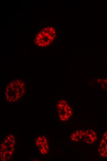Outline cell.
<instances>
[{
	"label": "cell",
	"instance_id": "1",
	"mask_svg": "<svg viewBox=\"0 0 107 161\" xmlns=\"http://www.w3.org/2000/svg\"><path fill=\"white\" fill-rule=\"evenodd\" d=\"M25 83L23 80L17 79L10 82L5 91L6 100L10 102H16L23 96L25 92Z\"/></svg>",
	"mask_w": 107,
	"mask_h": 161
},
{
	"label": "cell",
	"instance_id": "2",
	"mask_svg": "<svg viewBox=\"0 0 107 161\" xmlns=\"http://www.w3.org/2000/svg\"><path fill=\"white\" fill-rule=\"evenodd\" d=\"M15 138L13 134L6 136L0 145V158L2 161L10 160L14 152Z\"/></svg>",
	"mask_w": 107,
	"mask_h": 161
},
{
	"label": "cell",
	"instance_id": "3",
	"mask_svg": "<svg viewBox=\"0 0 107 161\" xmlns=\"http://www.w3.org/2000/svg\"><path fill=\"white\" fill-rule=\"evenodd\" d=\"M57 108L60 120L62 122L68 120L72 114V111L69 105L65 100H60L57 105Z\"/></svg>",
	"mask_w": 107,
	"mask_h": 161
},
{
	"label": "cell",
	"instance_id": "4",
	"mask_svg": "<svg viewBox=\"0 0 107 161\" xmlns=\"http://www.w3.org/2000/svg\"><path fill=\"white\" fill-rule=\"evenodd\" d=\"M34 146L38 152L42 155L46 154L49 152V144L47 138L45 135H39L36 137Z\"/></svg>",
	"mask_w": 107,
	"mask_h": 161
},
{
	"label": "cell",
	"instance_id": "5",
	"mask_svg": "<svg viewBox=\"0 0 107 161\" xmlns=\"http://www.w3.org/2000/svg\"><path fill=\"white\" fill-rule=\"evenodd\" d=\"M97 135L96 132L92 129L84 130L82 140L84 143L93 144L97 140Z\"/></svg>",
	"mask_w": 107,
	"mask_h": 161
},
{
	"label": "cell",
	"instance_id": "6",
	"mask_svg": "<svg viewBox=\"0 0 107 161\" xmlns=\"http://www.w3.org/2000/svg\"><path fill=\"white\" fill-rule=\"evenodd\" d=\"M98 152L101 157L107 158V131L103 133L99 145Z\"/></svg>",
	"mask_w": 107,
	"mask_h": 161
},
{
	"label": "cell",
	"instance_id": "7",
	"mask_svg": "<svg viewBox=\"0 0 107 161\" xmlns=\"http://www.w3.org/2000/svg\"><path fill=\"white\" fill-rule=\"evenodd\" d=\"M84 130H76L70 135V138L74 142H78L82 140Z\"/></svg>",
	"mask_w": 107,
	"mask_h": 161
},
{
	"label": "cell",
	"instance_id": "8",
	"mask_svg": "<svg viewBox=\"0 0 107 161\" xmlns=\"http://www.w3.org/2000/svg\"><path fill=\"white\" fill-rule=\"evenodd\" d=\"M36 38L38 40H41L40 38L38 37H36Z\"/></svg>",
	"mask_w": 107,
	"mask_h": 161
},
{
	"label": "cell",
	"instance_id": "9",
	"mask_svg": "<svg viewBox=\"0 0 107 161\" xmlns=\"http://www.w3.org/2000/svg\"><path fill=\"white\" fill-rule=\"evenodd\" d=\"M45 32H44V31H42V34L43 35H45Z\"/></svg>",
	"mask_w": 107,
	"mask_h": 161
},
{
	"label": "cell",
	"instance_id": "10",
	"mask_svg": "<svg viewBox=\"0 0 107 161\" xmlns=\"http://www.w3.org/2000/svg\"><path fill=\"white\" fill-rule=\"evenodd\" d=\"M41 45H42V47H44L45 46V45H44L43 43H42V44H41Z\"/></svg>",
	"mask_w": 107,
	"mask_h": 161
},
{
	"label": "cell",
	"instance_id": "11",
	"mask_svg": "<svg viewBox=\"0 0 107 161\" xmlns=\"http://www.w3.org/2000/svg\"><path fill=\"white\" fill-rule=\"evenodd\" d=\"M46 43H47V45H49V44H50V43H49V42H48V41H47V42H46Z\"/></svg>",
	"mask_w": 107,
	"mask_h": 161
},
{
	"label": "cell",
	"instance_id": "12",
	"mask_svg": "<svg viewBox=\"0 0 107 161\" xmlns=\"http://www.w3.org/2000/svg\"><path fill=\"white\" fill-rule=\"evenodd\" d=\"M44 29L45 30H46V31H47L48 30V28H44Z\"/></svg>",
	"mask_w": 107,
	"mask_h": 161
},
{
	"label": "cell",
	"instance_id": "13",
	"mask_svg": "<svg viewBox=\"0 0 107 161\" xmlns=\"http://www.w3.org/2000/svg\"><path fill=\"white\" fill-rule=\"evenodd\" d=\"M45 42V41H44V40H42V42L43 43V42Z\"/></svg>",
	"mask_w": 107,
	"mask_h": 161
},
{
	"label": "cell",
	"instance_id": "14",
	"mask_svg": "<svg viewBox=\"0 0 107 161\" xmlns=\"http://www.w3.org/2000/svg\"><path fill=\"white\" fill-rule=\"evenodd\" d=\"M38 43H39L40 42V41L39 40H38Z\"/></svg>",
	"mask_w": 107,
	"mask_h": 161
},
{
	"label": "cell",
	"instance_id": "15",
	"mask_svg": "<svg viewBox=\"0 0 107 161\" xmlns=\"http://www.w3.org/2000/svg\"><path fill=\"white\" fill-rule=\"evenodd\" d=\"M47 46V44H46L45 45V46Z\"/></svg>",
	"mask_w": 107,
	"mask_h": 161
},
{
	"label": "cell",
	"instance_id": "16",
	"mask_svg": "<svg viewBox=\"0 0 107 161\" xmlns=\"http://www.w3.org/2000/svg\"><path fill=\"white\" fill-rule=\"evenodd\" d=\"M42 40L41 39V40H40V42H42Z\"/></svg>",
	"mask_w": 107,
	"mask_h": 161
}]
</instances>
